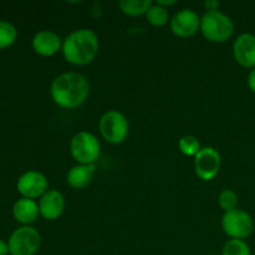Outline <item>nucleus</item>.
<instances>
[{"instance_id": "f257e3e1", "label": "nucleus", "mask_w": 255, "mask_h": 255, "mask_svg": "<svg viewBox=\"0 0 255 255\" xmlns=\"http://www.w3.org/2000/svg\"><path fill=\"white\" fill-rule=\"evenodd\" d=\"M50 95L57 106L74 110L86 102L90 84L86 77L77 72H65L55 77L50 86Z\"/></svg>"}, {"instance_id": "f03ea898", "label": "nucleus", "mask_w": 255, "mask_h": 255, "mask_svg": "<svg viewBox=\"0 0 255 255\" xmlns=\"http://www.w3.org/2000/svg\"><path fill=\"white\" fill-rule=\"evenodd\" d=\"M99 49L100 41L96 32L90 29H79L65 37L61 51L69 64L85 66L96 59Z\"/></svg>"}, {"instance_id": "7ed1b4c3", "label": "nucleus", "mask_w": 255, "mask_h": 255, "mask_svg": "<svg viewBox=\"0 0 255 255\" xmlns=\"http://www.w3.org/2000/svg\"><path fill=\"white\" fill-rule=\"evenodd\" d=\"M202 35L211 42H226L233 36L234 22L224 12L207 11L201 17Z\"/></svg>"}, {"instance_id": "20e7f679", "label": "nucleus", "mask_w": 255, "mask_h": 255, "mask_svg": "<svg viewBox=\"0 0 255 255\" xmlns=\"http://www.w3.org/2000/svg\"><path fill=\"white\" fill-rule=\"evenodd\" d=\"M99 128L105 141L112 144H120L128 136V120L122 112L117 110H110L105 112L100 119Z\"/></svg>"}, {"instance_id": "39448f33", "label": "nucleus", "mask_w": 255, "mask_h": 255, "mask_svg": "<svg viewBox=\"0 0 255 255\" xmlns=\"http://www.w3.org/2000/svg\"><path fill=\"white\" fill-rule=\"evenodd\" d=\"M70 152L79 164H95L101 154V144L95 134L81 131L72 137Z\"/></svg>"}, {"instance_id": "423d86ee", "label": "nucleus", "mask_w": 255, "mask_h": 255, "mask_svg": "<svg viewBox=\"0 0 255 255\" xmlns=\"http://www.w3.org/2000/svg\"><path fill=\"white\" fill-rule=\"evenodd\" d=\"M40 244L39 232L30 226L17 228L7 242L10 255H34L40 249Z\"/></svg>"}, {"instance_id": "0eeeda50", "label": "nucleus", "mask_w": 255, "mask_h": 255, "mask_svg": "<svg viewBox=\"0 0 255 255\" xmlns=\"http://www.w3.org/2000/svg\"><path fill=\"white\" fill-rule=\"evenodd\" d=\"M222 228L232 239H246L253 233L254 222L251 214L243 209L226 212L222 218Z\"/></svg>"}, {"instance_id": "6e6552de", "label": "nucleus", "mask_w": 255, "mask_h": 255, "mask_svg": "<svg viewBox=\"0 0 255 255\" xmlns=\"http://www.w3.org/2000/svg\"><path fill=\"white\" fill-rule=\"evenodd\" d=\"M221 168V154L213 147H203L194 157V171L202 181H211Z\"/></svg>"}, {"instance_id": "1a4fd4ad", "label": "nucleus", "mask_w": 255, "mask_h": 255, "mask_svg": "<svg viewBox=\"0 0 255 255\" xmlns=\"http://www.w3.org/2000/svg\"><path fill=\"white\" fill-rule=\"evenodd\" d=\"M17 192L22 198H41L49 191V182L45 174L37 171H27L19 177L16 183Z\"/></svg>"}, {"instance_id": "9d476101", "label": "nucleus", "mask_w": 255, "mask_h": 255, "mask_svg": "<svg viewBox=\"0 0 255 255\" xmlns=\"http://www.w3.org/2000/svg\"><path fill=\"white\" fill-rule=\"evenodd\" d=\"M171 30L178 37H191L201 30V17L194 10L182 9L171 20Z\"/></svg>"}, {"instance_id": "9b49d317", "label": "nucleus", "mask_w": 255, "mask_h": 255, "mask_svg": "<svg viewBox=\"0 0 255 255\" xmlns=\"http://www.w3.org/2000/svg\"><path fill=\"white\" fill-rule=\"evenodd\" d=\"M233 55L236 61L246 69H255V35H239L233 44Z\"/></svg>"}, {"instance_id": "f8f14e48", "label": "nucleus", "mask_w": 255, "mask_h": 255, "mask_svg": "<svg viewBox=\"0 0 255 255\" xmlns=\"http://www.w3.org/2000/svg\"><path fill=\"white\" fill-rule=\"evenodd\" d=\"M40 216L47 221H55L65 209V198L56 189H49L39 201Z\"/></svg>"}, {"instance_id": "ddd939ff", "label": "nucleus", "mask_w": 255, "mask_h": 255, "mask_svg": "<svg viewBox=\"0 0 255 255\" xmlns=\"http://www.w3.org/2000/svg\"><path fill=\"white\" fill-rule=\"evenodd\" d=\"M32 49L40 56H52L62 49L61 37L54 31L42 30L32 37Z\"/></svg>"}, {"instance_id": "4468645a", "label": "nucleus", "mask_w": 255, "mask_h": 255, "mask_svg": "<svg viewBox=\"0 0 255 255\" xmlns=\"http://www.w3.org/2000/svg\"><path fill=\"white\" fill-rule=\"evenodd\" d=\"M12 216H14V218L16 219L19 223L24 224V226H29V224L34 223V222L39 218V204H37L34 199H19V201L15 202V204L12 206Z\"/></svg>"}, {"instance_id": "2eb2a0df", "label": "nucleus", "mask_w": 255, "mask_h": 255, "mask_svg": "<svg viewBox=\"0 0 255 255\" xmlns=\"http://www.w3.org/2000/svg\"><path fill=\"white\" fill-rule=\"evenodd\" d=\"M96 172L95 164H77L69 171L66 181L74 189H84L92 182Z\"/></svg>"}, {"instance_id": "dca6fc26", "label": "nucleus", "mask_w": 255, "mask_h": 255, "mask_svg": "<svg viewBox=\"0 0 255 255\" xmlns=\"http://www.w3.org/2000/svg\"><path fill=\"white\" fill-rule=\"evenodd\" d=\"M151 6V0H121L119 1V7L121 9V11L133 17L146 15Z\"/></svg>"}, {"instance_id": "f3484780", "label": "nucleus", "mask_w": 255, "mask_h": 255, "mask_svg": "<svg viewBox=\"0 0 255 255\" xmlns=\"http://www.w3.org/2000/svg\"><path fill=\"white\" fill-rule=\"evenodd\" d=\"M146 17L147 21H148L152 26H163V25H166L167 22H168V10L156 2V4H152V6L149 7V10L146 14Z\"/></svg>"}, {"instance_id": "a211bd4d", "label": "nucleus", "mask_w": 255, "mask_h": 255, "mask_svg": "<svg viewBox=\"0 0 255 255\" xmlns=\"http://www.w3.org/2000/svg\"><path fill=\"white\" fill-rule=\"evenodd\" d=\"M17 37V31L9 21H0V50L11 46Z\"/></svg>"}, {"instance_id": "6ab92c4d", "label": "nucleus", "mask_w": 255, "mask_h": 255, "mask_svg": "<svg viewBox=\"0 0 255 255\" xmlns=\"http://www.w3.org/2000/svg\"><path fill=\"white\" fill-rule=\"evenodd\" d=\"M222 255H252V252L243 239H229L224 244Z\"/></svg>"}, {"instance_id": "aec40b11", "label": "nucleus", "mask_w": 255, "mask_h": 255, "mask_svg": "<svg viewBox=\"0 0 255 255\" xmlns=\"http://www.w3.org/2000/svg\"><path fill=\"white\" fill-rule=\"evenodd\" d=\"M178 147L182 153L189 157H196L197 153L202 149L198 138L196 136H192V134H186V136L181 137V139L178 141Z\"/></svg>"}, {"instance_id": "412c9836", "label": "nucleus", "mask_w": 255, "mask_h": 255, "mask_svg": "<svg viewBox=\"0 0 255 255\" xmlns=\"http://www.w3.org/2000/svg\"><path fill=\"white\" fill-rule=\"evenodd\" d=\"M218 203L224 212L233 211V209H237V206H238V196L232 189H224L219 194Z\"/></svg>"}, {"instance_id": "4be33fe9", "label": "nucleus", "mask_w": 255, "mask_h": 255, "mask_svg": "<svg viewBox=\"0 0 255 255\" xmlns=\"http://www.w3.org/2000/svg\"><path fill=\"white\" fill-rule=\"evenodd\" d=\"M203 5L207 9V11H216V10L219 9V2L216 1V0H208Z\"/></svg>"}, {"instance_id": "5701e85b", "label": "nucleus", "mask_w": 255, "mask_h": 255, "mask_svg": "<svg viewBox=\"0 0 255 255\" xmlns=\"http://www.w3.org/2000/svg\"><path fill=\"white\" fill-rule=\"evenodd\" d=\"M248 86L249 89L255 94V69L252 70L249 72V76H248Z\"/></svg>"}, {"instance_id": "b1692460", "label": "nucleus", "mask_w": 255, "mask_h": 255, "mask_svg": "<svg viewBox=\"0 0 255 255\" xmlns=\"http://www.w3.org/2000/svg\"><path fill=\"white\" fill-rule=\"evenodd\" d=\"M9 253V246L4 241L0 239V255H7Z\"/></svg>"}, {"instance_id": "393cba45", "label": "nucleus", "mask_w": 255, "mask_h": 255, "mask_svg": "<svg viewBox=\"0 0 255 255\" xmlns=\"http://www.w3.org/2000/svg\"><path fill=\"white\" fill-rule=\"evenodd\" d=\"M177 1H174V0H168V1H163V0H158V1H157V4L158 5H161V6H163V7H166L167 9V6H172V5H174L176 4Z\"/></svg>"}, {"instance_id": "a878e982", "label": "nucleus", "mask_w": 255, "mask_h": 255, "mask_svg": "<svg viewBox=\"0 0 255 255\" xmlns=\"http://www.w3.org/2000/svg\"><path fill=\"white\" fill-rule=\"evenodd\" d=\"M212 255H216V254H212Z\"/></svg>"}]
</instances>
